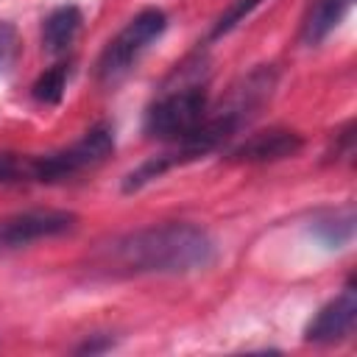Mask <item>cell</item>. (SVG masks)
Here are the masks:
<instances>
[{"mask_svg":"<svg viewBox=\"0 0 357 357\" xmlns=\"http://www.w3.org/2000/svg\"><path fill=\"white\" fill-rule=\"evenodd\" d=\"M215 262V240L192 223H162L131 231L103 251L114 273H192Z\"/></svg>","mask_w":357,"mask_h":357,"instance_id":"6da1fadb","label":"cell"},{"mask_svg":"<svg viewBox=\"0 0 357 357\" xmlns=\"http://www.w3.org/2000/svg\"><path fill=\"white\" fill-rule=\"evenodd\" d=\"M167 28V17L159 8H145L139 11L100 53L98 59V81L106 86H114L117 81H123L131 67L137 64V59L165 33Z\"/></svg>","mask_w":357,"mask_h":357,"instance_id":"7a4b0ae2","label":"cell"},{"mask_svg":"<svg viewBox=\"0 0 357 357\" xmlns=\"http://www.w3.org/2000/svg\"><path fill=\"white\" fill-rule=\"evenodd\" d=\"M206 117V89L187 84L181 89L165 92L145 112V134L156 139H184Z\"/></svg>","mask_w":357,"mask_h":357,"instance_id":"3957f363","label":"cell"},{"mask_svg":"<svg viewBox=\"0 0 357 357\" xmlns=\"http://www.w3.org/2000/svg\"><path fill=\"white\" fill-rule=\"evenodd\" d=\"M112 151H114L112 128L109 126H95L78 142H73L70 148L36 159L31 165V173L39 181H59V178H67V176H75V173H81L86 167L100 165Z\"/></svg>","mask_w":357,"mask_h":357,"instance_id":"277c9868","label":"cell"},{"mask_svg":"<svg viewBox=\"0 0 357 357\" xmlns=\"http://www.w3.org/2000/svg\"><path fill=\"white\" fill-rule=\"evenodd\" d=\"M78 215L67 209H25L0 220V254L25 248L36 240L59 237L75 226Z\"/></svg>","mask_w":357,"mask_h":357,"instance_id":"5b68a950","label":"cell"},{"mask_svg":"<svg viewBox=\"0 0 357 357\" xmlns=\"http://www.w3.org/2000/svg\"><path fill=\"white\" fill-rule=\"evenodd\" d=\"M357 321V293L354 287H346L335 301H329L307 326L310 343H337L343 340Z\"/></svg>","mask_w":357,"mask_h":357,"instance_id":"8992f818","label":"cell"},{"mask_svg":"<svg viewBox=\"0 0 357 357\" xmlns=\"http://www.w3.org/2000/svg\"><path fill=\"white\" fill-rule=\"evenodd\" d=\"M304 139L296 131L287 128H268L259 134H251L245 142H240L231 151V159L237 162H279L293 153H298Z\"/></svg>","mask_w":357,"mask_h":357,"instance_id":"52a82bcc","label":"cell"},{"mask_svg":"<svg viewBox=\"0 0 357 357\" xmlns=\"http://www.w3.org/2000/svg\"><path fill=\"white\" fill-rule=\"evenodd\" d=\"M354 0H312L304 22H301V42L304 45H318L324 42L346 17Z\"/></svg>","mask_w":357,"mask_h":357,"instance_id":"ba28073f","label":"cell"},{"mask_svg":"<svg viewBox=\"0 0 357 357\" xmlns=\"http://www.w3.org/2000/svg\"><path fill=\"white\" fill-rule=\"evenodd\" d=\"M81 22H84V17H81V11L75 6L56 8L45 20V28H42V45H45V50L53 53V56L64 53L75 42V36L81 31Z\"/></svg>","mask_w":357,"mask_h":357,"instance_id":"9c48e42d","label":"cell"},{"mask_svg":"<svg viewBox=\"0 0 357 357\" xmlns=\"http://www.w3.org/2000/svg\"><path fill=\"white\" fill-rule=\"evenodd\" d=\"M64 86H67V64H53L50 70H45L36 84H33V98L39 103H59L61 95H64Z\"/></svg>","mask_w":357,"mask_h":357,"instance_id":"30bf717a","label":"cell"},{"mask_svg":"<svg viewBox=\"0 0 357 357\" xmlns=\"http://www.w3.org/2000/svg\"><path fill=\"white\" fill-rule=\"evenodd\" d=\"M354 231V215L346 212V218H332V220H318L315 223V237L326 248H343L351 240Z\"/></svg>","mask_w":357,"mask_h":357,"instance_id":"8fae6325","label":"cell"},{"mask_svg":"<svg viewBox=\"0 0 357 357\" xmlns=\"http://www.w3.org/2000/svg\"><path fill=\"white\" fill-rule=\"evenodd\" d=\"M259 3H262V0H234V3H231V6H229V8H226V11H223L218 20H215L212 36L218 39V36L229 33V31H231L237 22H243V20H245V17H248V14H251V11H254Z\"/></svg>","mask_w":357,"mask_h":357,"instance_id":"7c38bea8","label":"cell"},{"mask_svg":"<svg viewBox=\"0 0 357 357\" xmlns=\"http://www.w3.org/2000/svg\"><path fill=\"white\" fill-rule=\"evenodd\" d=\"M17 50H20V42H17L14 25H8V22L0 20V73H6L14 64Z\"/></svg>","mask_w":357,"mask_h":357,"instance_id":"4fadbf2b","label":"cell"},{"mask_svg":"<svg viewBox=\"0 0 357 357\" xmlns=\"http://www.w3.org/2000/svg\"><path fill=\"white\" fill-rule=\"evenodd\" d=\"M22 173V162L14 153H0V181H11Z\"/></svg>","mask_w":357,"mask_h":357,"instance_id":"5bb4252c","label":"cell"},{"mask_svg":"<svg viewBox=\"0 0 357 357\" xmlns=\"http://www.w3.org/2000/svg\"><path fill=\"white\" fill-rule=\"evenodd\" d=\"M109 346H112V340L103 337V340H86V343L78 346L75 351H78V354H98V351H103V349H109Z\"/></svg>","mask_w":357,"mask_h":357,"instance_id":"9a60e30c","label":"cell"}]
</instances>
